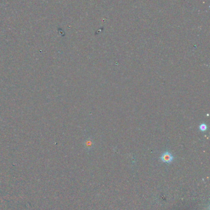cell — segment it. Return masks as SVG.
<instances>
[{
	"mask_svg": "<svg viewBox=\"0 0 210 210\" xmlns=\"http://www.w3.org/2000/svg\"><path fill=\"white\" fill-rule=\"evenodd\" d=\"M173 155L169 152H165L163 154L161 155V160L165 162V163H167V164H169L171 163V162L173 160Z\"/></svg>",
	"mask_w": 210,
	"mask_h": 210,
	"instance_id": "1",
	"label": "cell"
},
{
	"mask_svg": "<svg viewBox=\"0 0 210 210\" xmlns=\"http://www.w3.org/2000/svg\"><path fill=\"white\" fill-rule=\"evenodd\" d=\"M199 128L201 132H205L207 130V125L205 124H200Z\"/></svg>",
	"mask_w": 210,
	"mask_h": 210,
	"instance_id": "2",
	"label": "cell"
}]
</instances>
